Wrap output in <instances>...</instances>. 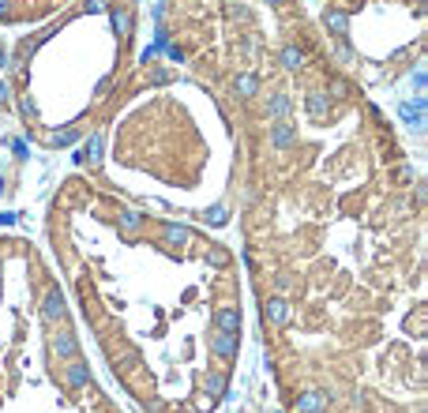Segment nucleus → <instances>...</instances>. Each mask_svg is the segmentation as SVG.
Instances as JSON below:
<instances>
[{"label": "nucleus", "instance_id": "1", "mask_svg": "<svg viewBox=\"0 0 428 413\" xmlns=\"http://www.w3.org/2000/svg\"><path fill=\"white\" fill-rule=\"evenodd\" d=\"M49 350H53V357H60V361H68V357H79V338H76V330H72V327H57V330H53V338H49Z\"/></svg>", "mask_w": 428, "mask_h": 413}, {"label": "nucleus", "instance_id": "2", "mask_svg": "<svg viewBox=\"0 0 428 413\" xmlns=\"http://www.w3.org/2000/svg\"><path fill=\"white\" fill-rule=\"evenodd\" d=\"M87 383H90L87 361H79V357H68V369H64V387H68V391H83Z\"/></svg>", "mask_w": 428, "mask_h": 413}, {"label": "nucleus", "instance_id": "3", "mask_svg": "<svg viewBox=\"0 0 428 413\" xmlns=\"http://www.w3.org/2000/svg\"><path fill=\"white\" fill-rule=\"evenodd\" d=\"M68 316V305H64V293L60 289H49L42 301V319L45 323H60V319Z\"/></svg>", "mask_w": 428, "mask_h": 413}, {"label": "nucleus", "instance_id": "4", "mask_svg": "<svg viewBox=\"0 0 428 413\" xmlns=\"http://www.w3.org/2000/svg\"><path fill=\"white\" fill-rule=\"evenodd\" d=\"M263 319L271 327H286V323H290V301H286V297H267Z\"/></svg>", "mask_w": 428, "mask_h": 413}, {"label": "nucleus", "instance_id": "5", "mask_svg": "<svg viewBox=\"0 0 428 413\" xmlns=\"http://www.w3.org/2000/svg\"><path fill=\"white\" fill-rule=\"evenodd\" d=\"M211 353L222 357V361H233L237 357V335H229V330H214L211 335Z\"/></svg>", "mask_w": 428, "mask_h": 413}, {"label": "nucleus", "instance_id": "6", "mask_svg": "<svg viewBox=\"0 0 428 413\" xmlns=\"http://www.w3.org/2000/svg\"><path fill=\"white\" fill-rule=\"evenodd\" d=\"M425 109H428V98L417 94L413 102H402V106H398V117H406L409 128H413V132H421V128H425V117H421Z\"/></svg>", "mask_w": 428, "mask_h": 413}, {"label": "nucleus", "instance_id": "7", "mask_svg": "<svg viewBox=\"0 0 428 413\" xmlns=\"http://www.w3.org/2000/svg\"><path fill=\"white\" fill-rule=\"evenodd\" d=\"M109 15H113V34H117V38L120 42L132 38V12H128L124 4H113V8H109Z\"/></svg>", "mask_w": 428, "mask_h": 413}, {"label": "nucleus", "instance_id": "8", "mask_svg": "<svg viewBox=\"0 0 428 413\" xmlns=\"http://www.w3.org/2000/svg\"><path fill=\"white\" fill-rule=\"evenodd\" d=\"M214 330H229V335H240V312L229 305V308H218L214 312Z\"/></svg>", "mask_w": 428, "mask_h": 413}, {"label": "nucleus", "instance_id": "9", "mask_svg": "<svg viewBox=\"0 0 428 413\" xmlns=\"http://www.w3.org/2000/svg\"><path fill=\"white\" fill-rule=\"evenodd\" d=\"M323 23H327V31L334 34V38H346L349 34V15L338 12V8H327V12H323Z\"/></svg>", "mask_w": 428, "mask_h": 413}, {"label": "nucleus", "instance_id": "10", "mask_svg": "<svg viewBox=\"0 0 428 413\" xmlns=\"http://www.w3.org/2000/svg\"><path fill=\"white\" fill-rule=\"evenodd\" d=\"M293 140H297V132H293V124L286 121V117H282V121H274V124H271V143L278 146V151H286V146H293Z\"/></svg>", "mask_w": 428, "mask_h": 413}, {"label": "nucleus", "instance_id": "11", "mask_svg": "<svg viewBox=\"0 0 428 413\" xmlns=\"http://www.w3.org/2000/svg\"><path fill=\"white\" fill-rule=\"evenodd\" d=\"M327 410V394L323 391H304L297 398V413H323Z\"/></svg>", "mask_w": 428, "mask_h": 413}, {"label": "nucleus", "instance_id": "12", "mask_svg": "<svg viewBox=\"0 0 428 413\" xmlns=\"http://www.w3.org/2000/svg\"><path fill=\"white\" fill-rule=\"evenodd\" d=\"M304 109H308V117H312V121H323V117L331 113V102H327V94H320V90H312V94L304 98Z\"/></svg>", "mask_w": 428, "mask_h": 413}, {"label": "nucleus", "instance_id": "13", "mask_svg": "<svg viewBox=\"0 0 428 413\" xmlns=\"http://www.w3.org/2000/svg\"><path fill=\"white\" fill-rule=\"evenodd\" d=\"M162 241L173 248H184V244H192V229L188 226H162Z\"/></svg>", "mask_w": 428, "mask_h": 413}, {"label": "nucleus", "instance_id": "14", "mask_svg": "<svg viewBox=\"0 0 428 413\" xmlns=\"http://www.w3.org/2000/svg\"><path fill=\"white\" fill-rule=\"evenodd\" d=\"M233 94H237V98H256V94H259V76H252V71L237 76V79H233Z\"/></svg>", "mask_w": 428, "mask_h": 413}, {"label": "nucleus", "instance_id": "15", "mask_svg": "<svg viewBox=\"0 0 428 413\" xmlns=\"http://www.w3.org/2000/svg\"><path fill=\"white\" fill-rule=\"evenodd\" d=\"M101 151H106V140H101V135H90L87 146L76 154V162H101Z\"/></svg>", "mask_w": 428, "mask_h": 413}, {"label": "nucleus", "instance_id": "16", "mask_svg": "<svg viewBox=\"0 0 428 413\" xmlns=\"http://www.w3.org/2000/svg\"><path fill=\"white\" fill-rule=\"evenodd\" d=\"M267 117H271V121H282V117L286 113H290V98H286L282 94V90H278V94H271V98H267Z\"/></svg>", "mask_w": 428, "mask_h": 413}, {"label": "nucleus", "instance_id": "17", "mask_svg": "<svg viewBox=\"0 0 428 413\" xmlns=\"http://www.w3.org/2000/svg\"><path fill=\"white\" fill-rule=\"evenodd\" d=\"M282 68H286V71L304 68V53H301V49H293V45H286V49H282Z\"/></svg>", "mask_w": 428, "mask_h": 413}, {"label": "nucleus", "instance_id": "18", "mask_svg": "<svg viewBox=\"0 0 428 413\" xmlns=\"http://www.w3.org/2000/svg\"><path fill=\"white\" fill-rule=\"evenodd\" d=\"M203 222H207V226H226L229 222V210L222 207V203H214V207L203 210Z\"/></svg>", "mask_w": 428, "mask_h": 413}, {"label": "nucleus", "instance_id": "19", "mask_svg": "<svg viewBox=\"0 0 428 413\" xmlns=\"http://www.w3.org/2000/svg\"><path fill=\"white\" fill-rule=\"evenodd\" d=\"M117 226L124 229V233H135V229L143 226V214H139V210H124V214L117 218Z\"/></svg>", "mask_w": 428, "mask_h": 413}, {"label": "nucleus", "instance_id": "20", "mask_svg": "<svg viewBox=\"0 0 428 413\" xmlns=\"http://www.w3.org/2000/svg\"><path fill=\"white\" fill-rule=\"evenodd\" d=\"M76 140H79V128H60V132L49 135L53 146H68V143H76Z\"/></svg>", "mask_w": 428, "mask_h": 413}, {"label": "nucleus", "instance_id": "21", "mask_svg": "<svg viewBox=\"0 0 428 413\" xmlns=\"http://www.w3.org/2000/svg\"><path fill=\"white\" fill-rule=\"evenodd\" d=\"M207 394L211 398H222V394H226V380H222V376H207Z\"/></svg>", "mask_w": 428, "mask_h": 413}, {"label": "nucleus", "instance_id": "22", "mask_svg": "<svg viewBox=\"0 0 428 413\" xmlns=\"http://www.w3.org/2000/svg\"><path fill=\"white\" fill-rule=\"evenodd\" d=\"M331 94H334V98H349V94H353V87H349L346 79H334V83H331Z\"/></svg>", "mask_w": 428, "mask_h": 413}, {"label": "nucleus", "instance_id": "23", "mask_svg": "<svg viewBox=\"0 0 428 413\" xmlns=\"http://www.w3.org/2000/svg\"><path fill=\"white\" fill-rule=\"evenodd\" d=\"M334 60H342V64H349V60H353V53H349V45H334Z\"/></svg>", "mask_w": 428, "mask_h": 413}, {"label": "nucleus", "instance_id": "24", "mask_svg": "<svg viewBox=\"0 0 428 413\" xmlns=\"http://www.w3.org/2000/svg\"><path fill=\"white\" fill-rule=\"evenodd\" d=\"M83 12H106V0H87V4H83Z\"/></svg>", "mask_w": 428, "mask_h": 413}, {"label": "nucleus", "instance_id": "25", "mask_svg": "<svg viewBox=\"0 0 428 413\" xmlns=\"http://www.w3.org/2000/svg\"><path fill=\"white\" fill-rule=\"evenodd\" d=\"M12 15V0H0V19H8Z\"/></svg>", "mask_w": 428, "mask_h": 413}, {"label": "nucleus", "instance_id": "26", "mask_svg": "<svg viewBox=\"0 0 428 413\" xmlns=\"http://www.w3.org/2000/svg\"><path fill=\"white\" fill-rule=\"evenodd\" d=\"M4 102H8V87L0 83V106H4Z\"/></svg>", "mask_w": 428, "mask_h": 413}, {"label": "nucleus", "instance_id": "27", "mask_svg": "<svg viewBox=\"0 0 428 413\" xmlns=\"http://www.w3.org/2000/svg\"><path fill=\"white\" fill-rule=\"evenodd\" d=\"M263 4H282V0H263Z\"/></svg>", "mask_w": 428, "mask_h": 413}]
</instances>
